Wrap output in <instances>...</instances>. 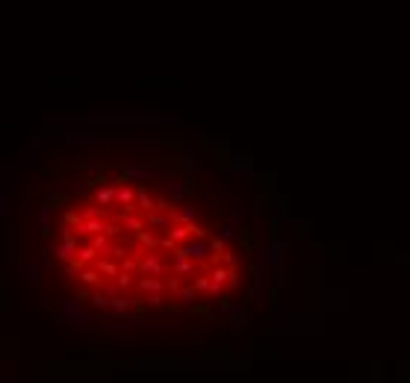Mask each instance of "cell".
Wrapping results in <instances>:
<instances>
[{"label":"cell","instance_id":"cell-1","mask_svg":"<svg viewBox=\"0 0 410 383\" xmlns=\"http://www.w3.org/2000/svg\"><path fill=\"white\" fill-rule=\"evenodd\" d=\"M139 274H157V277H162V274H165V263H162L159 248L145 251V257L139 260Z\"/></svg>","mask_w":410,"mask_h":383},{"label":"cell","instance_id":"cell-2","mask_svg":"<svg viewBox=\"0 0 410 383\" xmlns=\"http://www.w3.org/2000/svg\"><path fill=\"white\" fill-rule=\"evenodd\" d=\"M157 177H159V174H154V171H145V168L130 165V168H124V171H121V180H118V183H133V186H142V183L157 180Z\"/></svg>","mask_w":410,"mask_h":383},{"label":"cell","instance_id":"cell-3","mask_svg":"<svg viewBox=\"0 0 410 383\" xmlns=\"http://www.w3.org/2000/svg\"><path fill=\"white\" fill-rule=\"evenodd\" d=\"M95 204L97 206H115V183H100L95 186Z\"/></svg>","mask_w":410,"mask_h":383},{"label":"cell","instance_id":"cell-4","mask_svg":"<svg viewBox=\"0 0 410 383\" xmlns=\"http://www.w3.org/2000/svg\"><path fill=\"white\" fill-rule=\"evenodd\" d=\"M56 260H62V263H68L71 257H77V233L71 236V239H62L59 245H56Z\"/></svg>","mask_w":410,"mask_h":383},{"label":"cell","instance_id":"cell-5","mask_svg":"<svg viewBox=\"0 0 410 383\" xmlns=\"http://www.w3.org/2000/svg\"><path fill=\"white\" fill-rule=\"evenodd\" d=\"M136 209H145V212H154L157 209V198L148 195L145 186H136Z\"/></svg>","mask_w":410,"mask_h":383},{"label":"cell","instance_id":"cell-6","mask_svg":"<svg viewBox=\"0 0 410 383\" xmlns=\"http://www.w3.org/2000/svg\"><path fill=\"white\" fill-rule=\"evenodd\" d=\"M118 224H124V227H127V230H133V233H139V230H145V227H148V224H145V218H142V215H136V212H121Z\"/></svg>","mask_w":410,"mask_h":383},{"label":"cell","instance_id":"cell-7","mask_svg":"<svg viewBox=\"0 0 410 383\" xmlns=\"http://www.w3.org/2000/svg\"><path fill=\"white\" fill-rule=\"evenodd\" d=\"M95 263H97V271H100L103 277H115V274L121 271V265H118V260H109V257H97Z\"/></svg>","mask_w":410,"mask_h":383},{"label":"cell","instance_id":"cell-8","mask_svg":"<svg viewBox=\"0 0 410 383\" xmlns=\"http://www.w3.org/2000/svg\"><path fill=\"white\" fill-rule=\"evenodd\" d=\"M136 286H139L142 292H159V289H165V283H162V277H157V274H148V277H139V280H136Z\"/></svg>","mask_w":410,"mask_h":383},{"label":"cell","instance_id":"cell-9","mask_svg":"<svg viewBox=\"0 0 410 383\" xmlns=\"http://www.w3.org/2000/svg\"><path fill=\"white\" fill-rule=\"evenodd\" d=\"M136 242H139V245H142L145 251H151V248H159V236H157V233H151L148 227L136 233Z\"/></svg>","mask_w":410,"mask_h":383},{"label":"cell","instance_id":"cell-10","mask_svg":"<svg viewBox=\"0 0 410 383\" xmlns=\"http://www.w3.org/2000/svg\"><path fill=\"white\" fill-rule=\"evenodd\" d=\"M97 257H100V251H97V248H95L92 242H89V245H80V248H77V260H83L86 265H92V263H95Z\"/></svg>","mask_w":410,"mask_h":383},{"label":"cell","instance_id":"cell-11","mask_svg":"<svg viewBox=\"0 0 410 383\" xmlns=\"http://www.w3.org/2000/svg\"><path fill=\"white\" fill-rule=\"evenodd\" d=\"M198 218V212L192 209V206H183V209H171V221H177V224H189V221H195Z\"/></svg>","mask_w":410,"mask_h":383},{"label":"cell","instance_id":"cell-12","mask_svg":"<svg viewBox=\"0 0 410 383\" xmlns=\"http://www.w3.org/2000/svg\"><path fill=\"white\" fill-rule=\"evenodd\" d=\"M162 192H165V198H171V201L186 198V186H183V183H162Z\"/></svg>","mask_w":410,"mask_h":383},{"label":"cell","instance_id":"cell-13","mask_svg":"<svg viewBox=\"0 0 410 383\" xmlns=\"http://www.w3.org/2000/svg\"><path fill=\"white\" fill-rule=\"evenodd\" d=\"M174 274L183 277V274H195V265L189 257H174Z\"/></svg>","mask_w":410,"mask_h":383},{"label":"cell","instance_id":"cell-14","mask_svg":"<svg viewBox=\"0 0 410 383\" xmlns=\"http://www.w3.org/2000/svg\"><path fill=\"white\" fill-rule=\"evenodd\" d=\"M100 277H103V274H100L95 265H92V268H89V265H83V271H80V280H83L86 286H97V283H100Z\"/></svg>","mask_w":410,"mask_h":383},{"label":"cell","instance_id":"cell-15","mask_svg":"<svg viewBox=\"0 0 410 383\" xmlns=\"http://www.w3.org/2000/svg\"><path fill=\"white\" fill-rule=\"evenodd\" d=\"M100 257H109V260H121V257H127V251H124V245H118L115 239L100 251Z\"/></svg>","mask_w":410,"mask_h":383},{"label":"cell","instance_id":"cell-16","mask_svg":"<svg viewBox=\"0 0 410 383\" xmlns=\"http://www.w3.org/2000/svg\"><path fill=\"white\" fill-rule=\"evenodd\" d=\"M168 230H171L168 236H171L174 242H186V239L192 236V233H189V224H174V227H168Z\"/></svg>","mask_w":410,"mask_h":383},{"label":"cell","instance_id":"cell-17","mask_svg":"<svg viewBox=\"0 0 410 383\" xmlns=\"http://www.w3.org/2000/svg\"><path fill=\"white\" fill-rule=\"evenodd\" d=\"M92 307H95V310H100V313H109L112 298H106V295H92Z\"/></svg>","mask_w":410,"mask_h":383},{"label":"cell","instance_id":"cell-18","mask_svg":"<svg viewBox=\"0 0 410 383\" xmlns=\"http://www.w3.org/2000/svg\"><path fill=\"white\" fill-rule=\"evenodd\" d=\"M118 265H121V271H139V257H121L118 260Z\"/></svg>","mask_w":410,"mask_h":383},{"label":"cell","instance_id":"cell-19","mask_svg":"<svg viewBox=\"0 0 410 383\" xmlns=\"http://www.w3.org/2000/svg\"><path fill=\"white\" fill-rule=\"evenodd\" d=\"M21 277L30 283V286H35V277H38V268L35 265H21Z\"/></svg>","mask_w":410,"mask_h":383},{"label":"cell","instance_id":"cell-20","mask_svg":"<svg viewBox=\"0 0 410 383\" xmlns=\"http://www.w3.org/2000/svg\"><path fill=\"white\" fill-rule=\"evenodd\" d=\"M263 263H278V245L275 242H269L263 248Z\"/></svg>","mask_w":410,"mask_h":383},{"label":"cell","instance_id":"cell-21","mask_svg":"<svg viewBox=\"0 0 410 383\" xmlns=\"http://www.w3.org/2000/svg\"><path fill=\"white\" fill-rule=\"evenodd\" d=\"M109 242H112V239H109L106 233H92V245H95L97 251H103V248H106Z\"/></svg>","mask_w":410,"mask_h":383},{"label":"cell","instance_id":"cell-22","mask_svg":"<svg viewBox=\"0 0 410 383\" xmlns=\"http://www.w3.org/2000/svg\"><path fill=\"white\" fill-rule=\"evenodd\" d=\"M219 260H221L227 268H236V263H239V257H236L233 251H221V257H219Z\"/></svg>","mask_w":410,"mask_h":383},{"label":"cell","instance_id":"cell-23","mask_svg":"<svg viewBox=\"0 0 410 383\" xmlns=\"http://www.w3.org/2000/svg\"><path fill=\"white\" fill-rule=\"evenodd\" d=\"M83 265H86V263H83V260H77V257H71V260L65 263V268H68V274H80V271H83Z\"/></svg>","mask_w":410,"mask_h":383},{"label":"cell","instance_id":"cell-24","mask_svg":"<svg viewBox=\"0 0 410 383\" xmlns=\"http://www.w3.org/2000/svg\"><path fill=\"white\" fill-rule=\"evenodd\" d=\"M192 298H195V286H183V289H180V301L189 307V304H192Z\"/></svg>","mask_w":410,"mask_h":383},{"label":"cell","instance_id":"cell-25","mask_svg":"<svg viewBox=\"0 0 410 383\" xmlns=\"http://www.w3.org/2000/svg\"><path fill=\"white\" fill-rule=\"evenodd\" d=\"M233 233H236V224H233V221L221 224V239H224V242H227V239H233Z\"/></svg>","mask_w":410,"mask_h":383},{"label":"cell","instance_id":"cell-26","mask_svg":"<svg viewBox=\"0 0 410 383\" xmlns=\"http://www.w3.org/2000/svg\"><path fill=\"white\" fill-rule=\"evenodd\" d=\"M162 301H165V295H162V289H159V292H151V295H148V304H151V307H159Z\"/></svg>","mask_w":410,"mask_h":383},{"label":"cell","instance_id":"cell-27","mask_svg":"<svg viewBox=\"0 0 410 383\" xmlns=\"http://www.w3.org/2000/svg\"><path fill=\"white\" fill-rule=\"evenodd\" d=\"M192 286H195L198 292H207V289H210V280H207V277H195V283H192Z\"/></svg>","mask_w":410,"mask_h":383},{"label":"cell","instance_id":"cell-28","mask_svg":"<svg viewBox=\"0 0 410 383\" xmlns=\"http://www.w3.org/2000/svg\"><path fill=\"white\" fill-rule=\"evenodd\" d=\"M65 142H86V133H65Z\"/></svg>","mask_w":410,"mask_h":383},{"label":"cell","instance_id":"cell-29","mask_svg":"<svg viewBox=\"0 0 410 383\" xmlns=\"http://www.w3.org/2000/svg\"><path fill=\"white\" fill-rule=\"evenodd\" d=\"M62 218H65V224H71V227H74V224L80 221V212H71V209H68V212H65Z\"/></svg>","mask_w":410,"mask_h":383},{"label":"cell","instance_id":"cell-30","mask_svg":"<svg viewBox=\"0 0 410 383\" xmlns=\"http://www.w3.org/2000/svg\"><path fill=\"white\" fill-rule=\"evenodd\" d=\"M6 212H9V201L0 195V215H6Z\"/></svg>","mask_w":410,"mask_h":383}]
</instances>
